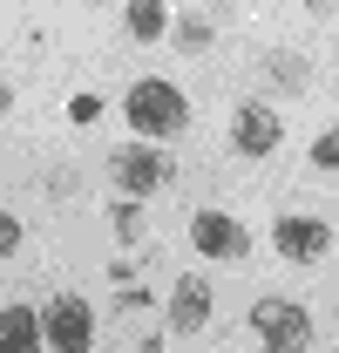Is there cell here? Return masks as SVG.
<instances>
[{"mask_svg": "<svg viewBox=\"0 0 339 353\" xmlns=\"http://www.w3.org/2000/svg\"><path fill=\"white\" fill-rule=\"evenodd\" d=\"M251 333L265 353H305L312 347V312L298 299H258L251 306Z\"/></svg>", "mask_w": 339, "mask_h": 353, "instance_id": "obj_2", "label": "cell"}, {"mask_svg": "<svg viewBox=\"0 0 339 353\" xmlns=\"http://www.w3.org/2000/svg\"><path fill=\"white\" fill-rule=\"evenodd\" d=\"M41 340H48L54 353H88V347H95V312H88V299H75V292L48 299V312H41Z\"/></svg>", "mask_w": 339, "mask_h": 353, "instance_id": "obj_4", "label": "cell"}, {"mask_svg": "<svg viewBox=\"0 0 339 353\" xmlns=\"http://www.w3.org/2000/svg\"><path fill=\"white\" fill-rule=\"evenodd\" d=\"M7 109H14V88H7V82H0V116H7Z\"/></svg>", "mask_w": 339, "mask_h": 353, "instance_id": "obj_17", "label": "cell"}, {"mask_svg": "<svg viewBox=\"0 0 339 353\" xmlns=\"http://www.w3.org/2000/svg\"><path fill=\"white\" fill-rule=\"evenodd\" d=\"M271 245H278V259L312 265V259H326L333 224H326V218H278V224H271Z\"/></svg>", "mask_w": 339, "mask_h": 353, "instance_id": "obj_6", "label": "cell"}, {"mask_svg": "<svg viewBox=\"0 0 339 353\" xmlns=\"http://www.w3.org/2000/svg\"><path fill=\"white\" fill-rule=\"evenodd\" d=\"M14 252H21V218L0 211V259H14Z\"/></svg>", "mask_w": 339, "mask_h": 353, "instance_id": "obj_14", "label": "cell"}, {"mask_svg": "<svg viewBox=\"0 0 339 353\" xmlns=\"http://www.w3.org/2000/svg\"><path fill=\"white\" fill-rule=\"evenodd\" d=\"M278 136H285V123H278L265 102H245V109L231 116V150H238V157H271Z\"/></svg>", "mask_w": 339, "mask_h": 353, "instance_id": "obj_7", "label": "cell"}, {"mask_svg": "<svg viewBox=\"0 0 339 353\" xmlns=\"http://www.w3.org/2000/svg\"><path fill=\"white\" fill-rule=\"evenodd\" d=\"M0 353H41V312L0 306Z\"/></svg>", "mask_w": 339, "mask_h": 353, "instance_id": "obj_9", "label": "cell"}, {"mask_svg": "<svg viewBox=\"0 0 339 353\" xmlns=\"http://www.w3.org/2000/svg\"><path fill=\"white\" fill-rule=\"evenodd\" d=\"M211 21H176V48H183V54H204V48H211Z\"/></svg>", "mask_w": 339, "mask_h": 353, "instance_id": "obj_12", "label": "cell"}, {"mask_svg": "<svg viewBox=\"0 0 339 353\" xmlns=\"http://www.w3.org/2000/svg\"><path fill=\"white\" fill-rule=\"evenodd\" d=\"M68 116H75V123H95V116H102V95H75Z\"/></svg>", "mask_w": 339, "mask_h": 353, "instance_id": "obj_15", "label": "cell"}, {"mask_svg": "<svg viewBox=\"0 0 339 353\" xmlns=\"http://www.w3.org/2000/svg\"><path fill=\"white\" fill-rule=\"evenodd\" d=\"M109 176H116L123 197H150V190H163L170 176H176V163H170L156 143H123V150L109 157Z\"/></svg>", "mask_w": 339, "mask_h": 353, "instance_id": "obj_3", "label": "cell"}, {"mask_svg": "<svg viewBox=\"0 0 339 353\" xmlns=\"http://www.w3.org/2000/svg\"><path fill=\"white\" fill-rule=\"evenodd\" d=\"M312 163H319V170H339V130H326L312 143Z\"/></svg>", "mask_w": 339, "mask_h": 353, "instance_id": "obj_13", "label": "cell"}, {"mask_svg": "<svg viewBox=\"0 0 339 353\" xmlns=\"http://www.w3.org/2000/svg\"><path fill=\"white\" fill-rule=\"evenodd\" d=\"M95 7H102V0H95Z\"/></svg>", "mask_w": 339, "mask_h": 353, "instance_id": "obj_19", "label": "cell"}, {"mask_svg": "<svg viewBox=\"0 0 339 353\" xmlns=\"http://www.w3.org/2000/svg\"><path fill=\"white\" fill-rule=\"evenodd\" d=\"M190 245H197L204 259H245V252H251L245 224L231 218V211H197V218H190Z\"/></svg>", "mask_w": 339, "mask_h": 353, "instance_id": "obj_5", "label": "cell"}, {"mask_svg": "<svg viewBox=\"0 0 339 353\" xmlns=\"http://www.w3.org/2000/svg\"><path fill=\"white\" fill-rule=\"evenodd\" d=\"M123 28L136 34V41H163V34H170V7H163V0H129Z\"/></svg>", "mask_w": 339, "mask_h": 353, "instance_id": "obj_10", "label": "cell"}, {"mask_svg": "<svg viewBox=\"0 0 339 353\" xmlns=\"http://www.w3.org/2000/svg\"><path fill=\"white\" fill-rule=\"evenodd\" d=\"M265 75H271V88H305L312 82V61L292 54V48H278V54H265Z\"/></svg>", "mask_w": 339, "mask_h": 353, "instance_id": "obj_11", "label": "cell"}, {"mask_svg": "<svg viewBox=\"0 0 339 353\" xmlns=\"http://www.w3.org/2000/svg\"><path fill=\"white\" fill-rule=\"evenodd\" d=\"M116 231L136 238V231H143V211H136V204H116Z\"/></svg>", "mask_w": 339, "mask_h": 353, "instance_id": "obj_16", "label": "cell"}, {"mask_svg": "<svg viewBox=\"0 0 339 353\" xmlns=\"http://www.w3.org/2000/svg\"><path fill=\"white\" fill-rule=\"evenodd\" d=\"M211 285H204V279H176V285H170V326H176V333H197V326H211Z\"/></svg>", "mask_w": 339, "mask_h": 353, "instance_id": "obj_8", "label": "cell"}, {"mask_svg": "<svg viewBox=\"0 0 339 353\" xmlns=\"http://www.w3.org/2000/svg\"><path fill=\"white\" fill-rule=\"evenodd\" d=\"M123 116L136 123V136H176L183 123H190V102H183V88L176 82H136L123 95Z\"/></svg>", "mask_w": 339, "mask_h": 353, "instance_id": "obj_1", "label": "cell"}, {"mask_svg": "<svg viewBox=\"0 0 339 353\" xmlns=\"http://www.w3.org/2000/svg\"><path fill=\"white\" fill-rule=\"evenodd\" d=\"M305 7H312V14H333V0H305Z\"/></svg>", "mask_w": 339, "mask_h": 353, "instance_id": "obj_18", "label": "cell"}]
</instances>
